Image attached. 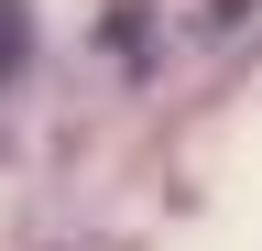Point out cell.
<instances>
[{"label": "cell", "instance_id": "6da1fadb", "mask_svg": "<svg viewBox=\"0 0 262 251\" xmlns=\"http://www.w3.org/2000/svg\"><path fill=\"white\" fill-rule=\"evenodd\" d=\"M22 55H33V0H0V87L22 77Z\"/></svg>", "mask_w": 262, "mask_h": 251}]
</instances>
